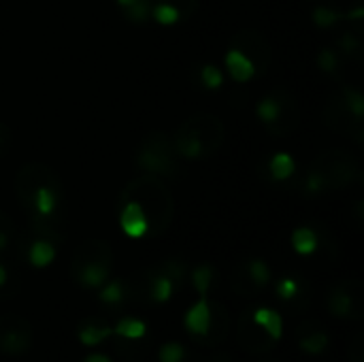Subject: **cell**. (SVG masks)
I'll return each mask as SVG.
<instances>
[{
  "label": "cell",
  "instance_id": "484cf974",
  "mask_svg": "<svg viewBox=\"0 0 364 362\" xmlns=\"http://www.w3.org/2000/svg\"><path fill=\"white\" fill-rule=\"evenodd\" d=\"M198 77H200V83L207 90H220L222 83H224V73L218 66H213V64H205L200 68V75Z\"/></svg>",
  "mask_w": 364,
  "mask_h": 362
},
{
  "label": "cell",
  "instance_id": "f1b7e54d",
  "mask_svg": "<svg viewBox=\"0 0 364 362\" xmlns=\"http://www.w3.org/2000/svg\"><path fill=\"white\" fill-rule=\"evenodd\" d=\"M339 19H341V15H339L335 9L326 6V4H320V6L314 9V23L320 26V28H331V26H335Z\"/></svg>",
  "mask_w": 364,
  "mask_h": 362
},
{
  "label": "cell",
  "instance_id": "3957f363",
  "mask_svg": "<svg viewBox=\"0 0 364 362\" xmlns=\"http://www.w3.org/2000/svg\"><path fill=\"white\" fill-rule=\"evenodd\" d=\"M124 201H136L149 220V233H164L173 220L175 207L173 196L156 175H143L128 183L124 190Z\"/></svg>",
  "mask_w": 364,
  "mask_h": 362
},
{
  "label": "cell",
  "instance_id": "d6a6232c",
  "mask_svg": "<svg viewBox=\"0 0 364 362\" xmlns=\"http://www.w3.org/2000/svg\"><path fill=\"white\" fill-rule=\"evenodd\" d=\"M318 66L324 70V73H337L339 68V58L333 49H322L320 55H318Z\"/></svg>",
  "mask_w": 364,
  "mask_h": 362
},
{
  "label": "cell",
  "instance_id": "cb8c5ba5",
  "mask_svg": "<svg viewBox=\"0 0 364 362\" xmlns=\"http://www.w3.org/2000/svg\"><path fill=\"white\" fill-rule=\"evenodd\" d=\"M151 17H154L158 23H162V26H173V23L181 21L179 11H177L175 6H171L168 2H160V0H156V2L151 4Z\"/></svg>",
  "mask_w": 364,
  "mask_h": 362
},
{
  "label": "cell",
  "instance_id": "f546056e",
  "mask_svg": "<svg viewBox=\"0 0 364 362\" xmlns=\"http://www.w3.org/2000/svg\"><path fill=\"white\" fill-rule=\"evenodd\" d=\"M151 4L154 2H149V0H136L130 9L124 11V15L134 23H143L151 17Z\"/></svg>",
  "mask_w": 364,
  "mask_h": 362
},
{
  "label": "cell",
  "instance_id": "e575fe53",
  "mask_svg": "<svg viewBox=\"0 0 364 362\" xmlns=\"http://www.w3.org/2000/svg\"><path fill=\"white\" fill-rule=\"evenodd\" d=\"M160 2H168L171 6H175L179 11L181 19H188L198 6V0H160Z\"/></svg>",
  "mask_w": 364,
  "mask_h": 362
},
{
  "label": "cell",
  "instance_id": "7c38bea8",
  "mask_svg": "<svg viewBox=\"0 0 364 362\" xmlns=\"http://www.w3.org/2000/svg\"><path fill=\"white\" fill-rule=\"evenodd\" d=\"M209 312H211V318H209V329L207 333L200 337L205 344L209 346H218L226 339V333H228V316H226V309L218 303H209Z\"/></svg>",
  "mask_w": 364,
  "mask_h": 362
},
{
  "label": "cell",
  "instance_id": "ab89813d",
  "mask_svg": "<svg viewBox=\"0 0 364 362\" xmlns=\"http://www.w3.org/2000/svg\"><path fill=\"white\" fill-rule=\"evenodd\" d=\"M134 2H136V0H117V4H119V6H122L124 11H126V9H130V6H132Z\"/></svg>",
  "mask_w": 364,
  "mask_h": 362
},
{
  "label": "cell",
  "instance_id": "8992f818",
  "mask_svg": "<svg viewBox=\"0 0 364 362\" xmlns=\"http://www.w3.org/2000/svg\"><path fill=\"white\" fill-rule=\"evenodd\" d=\"M311 166H316V169L322 173V177H324L328 190H331V188H333V190H339V188H343L346 183H350L352 177L358 175V164H356V160H354L350 154H346V151H326V154H322Z\"/></svg>",
  "mask_w": 364,
  "mask_h": 362
},
{
  "label": "cell",
  "instance_id": "ba28073f",
  "mask_svg": "<svg viewBox=\"0 0 364 362\" xmlns=\"http://www.w3.org/2000/svg\"><path fill=\"white\" fill-rule=\"evenodd\" d=\"M232 47L243 51L256 66V73H264L271 64V45L267 43L264 34L256 30H245L235 36Z\"/></svg>",
  "mask_w": 364,
  "mask_h": 362
},
{
  "label": "cell",
  "instance_id": "7402d4cb",
  "mask_svg": "<svg viewBox=\"0 0 364 362\" xmlns=\"http://www.w3.org/2000/svg\"><path fill=\"white\" fill-rule=\"evenodd\" d=\"M113 333H115L119 339H128V341H132V339H141V337H145L147 326H145V322H141V320L124 318L122 322H117V326L113 329Z\"/></svg>",
  "mask_w": 364,
  "mask_h": 362
},
{
  "label": "cell",
  "instance_id": "4dcf8cb0",
  "mask_svg": "<svg viewBox=\"0 0 364 362\" xmlns=\"http://www.w3.org/2000/svg\"><path fill=\"white\" fill-rule=\"evenodd\" d=\"M158 271L162 275H166L173 282V286H179L183 282V277H186V262H181V260H168L162 267H158Z\"/></svg>",
  "mask_w": 364,
  "mask_h": 362
},
{
  "label": "cell",
  "instance_id": "6da1fadb",
  "mask_svg": "<svg viewBox=\"0 0 364 362\" xmlns=\"http://www.w3.org/2000/svg\"><path fill=\"white\" fill-rule=\"evenodd\" d=\"M15 192L30 218L36 237H45L53 243L62 241V233L58 230L62 188L55 171L38 162L21 166L15 177Z\"/></svg>",
  "mask_w": 364,
  "mask_h": 362
},
{
  "label": "cell",
  "instance_id": "74e56055",
  "mask_svg": "<svg viewBox=\"0 0 364 362\" xmlns=\"http://www.w3.org/2000/svg\"><path fill=\"white\" fill-rule=\"evenodd\" d=\"M85 362H111L107 356H102V354H92V356H87Z\"/></svg>",
  "mask_w": 364,
  "mask_h": 362
},
{
  "label": "cell",
  "instance_id": "836d02e7",
  "mask_svg": "<svg viewBox=\"0 0 364 362\" xmlns=\"http://www.w3.org/2000/svg\"><path fill=\"white\" fill-rule=\"evenodd\" d=\"M348 356L352 358V362H364V344L360 333H356L348 344Z\"/></svg>",
  "mask_w": 364,
  "mask_h": 362
},
{
  "label": "cell",
  "instance_id": "8fae6325",
  "mask_svg": "<svg viewBox=\"0 0 364 362\" xmlns=\"http://www.w3.org/2000/svg\"><path fill=\"white\" fill-rule=\"evenodd\" d=\"M239 335H241V344L252 352V354H264L271 352L275 348V339L262 329L258 326L252 318H243L239 324Z\"/></svg>",
  "mask_w": 364,
  "mask_h": 362
},
{
  "label": "cell",
  "instance_id": "9c48e42d",
  "mask_svg": "<svg viewBox=\"0 0 364 362\" xmlns=\"http://www.w3.org/2000/svg\"><path fill=\"white\" fill-rule=\"evenodd\" d=\"M328 312L341 320H358L363 316V303H360V288L356 292L350 290V286L339 284L328 292Z\"/></svg>",
  "mask_w": 364,
  "mask_h": 362
},
{
  "label": "cell",
  "instance_id": "d590c367",
  "mask_svg": "<svg viewBox=\"0 0 364 362\" xmlns=\"http://www.w3.org/2000/svg\"><path fill=\"white\" fill-rule=\"evenodd\" d=\"M339 45H341L343 53H350V55H356L358 49H360V41H358L356 34H346V36L339 41Z\"/></svg>",
  "mask_w": 364,
  "mask_h": 362
},
{
  "label": "cell",
  "instance_id": "d4e9b609",
  "mask_svg": "<svg viewBox=\"0 0 364 362\" xmlns=\"http://www.w3.org/2000/svg\"><path fill=\"white\" fill-rule=\"evenodd\" d=\"M213 267L211 265H200L192 271V286L194 290L200 294V297H207L209 288H211V282H213Z\"/></svg>",
  "mask_w": 364,
  "mask_h": 362
},
{
  "label": "cell",
  "instance_id": "277c9868",
  "mask_svg": "<svg viewBox=\"0 0 364 362\" xmlns=\"http://www.w3.org/2000/svg\"><path fill=\"white\" fill-rule=\"evenodd\" d=\"M111 273V247L100 241H85L73 258V275L83 288H98Z\"/></svg>",
  "mask_w": 364,
  "mask_h": 362
},
{
  "label": "cell",
  "instance_id": "ffe728a7",
  "mask_svg": "<svg viewBox=\"0 0 364 362\" xmlns=\"http://www.w3.org/2000/svg\"><path fill=\"white\" fill-rule=\"evenodd\" d=\"M252 320L258 324V326H262L275 341L282 337V333H284V322H282V316L277 314V312H273V309H269V307H262V309H256L254 312V316H252Z\"/></svg>",
  "mask_w": 364,
  "mask_h": 362
},
{
  "label": "cell",
  "instance_id": "4316f807",
  "mask_svg": "<svg viewBox=\"0 0 364 362\" xmlns=\"http://www.w3.org/2000/svg\"><path fill=\"white\" fill-rule=\"evenodd\" d=\"M124 294H126L124 284H122L119 280H113V282H109V284L102 288L100 301H102L105 305H119V303L124 301Z\"/></svg>",
  "mask_w": 364,
  "mask_h": 362
},
{
  "label": "cell",
  "instance_id": "ac0fdd59",
  "mask_svg": "<svg viewBox=\"0 0 364 362\" xmlns=\"http://www.w3.org/2000/svg\"><path fill=\"white\" fill-rule=\"evenodd\" d=\"M296 171V162L288 151H277L271 160H269V173L275 181H286L294 175Z\"/></svg>",
  "mask_w": 364,
  "mask_h": 362
},
{
  "label": "cell",
  "instance_id": "52a82bcc",
  "mask_svg": "<svg viewBox=\"0 0 364 362\" xmlns=\"http://www.w3.org/2000/svg\"><path fill=\"white\" fill-rule=\"evenodd\" d=\"M32 346V326L19 316H0V352L6 356H21Z\"/></svg>",
  "mask_w": 364,
  "mask_h": 362
},
{
  "label": "cell",
  "instance_id": "5b68a950",
  "mask_svg": "<svg viewBox=\"0 0 364 362\" xmlns=\"http://www.w3.org/2000/svg\"><path fill=\"white\" fill-rule=\"evenodd\" d=\"M175 147L171 145L168 137L164 132H154L149 134L139 154H136V164L139 169L147 171V175H173L175 173Z\"/></svg>",
  "mask_w": 364,
  "mask_h": 362
},
{
  "label": "cell",
  "instance_id": "d6986e66",
  "mask_svg": "<svg viewBox=\"0 0 364 362\" xmlns=\"http://www.w3.org/2000/svg\"><path fill=\"white\" fill-rule=\"evenodd\" d=\"M320 245L318 233L309 226H301L292 233V247L296 250V254L301 256H311Z\"/></svg>",
  "mask_w": 364,
  "mask_h": 362
},
{
  "label": "cell",
  "instance_id": "603a6c76",
  "mask_svg": "<svg viewBox=\"0 0 364 362\" xmlns=\"http://www.w3.org/2000/svg\"><path fill=\"white\" fill-rule=\"evenodd\" d=\"M109 335H113V329L100 326V324H96V322L85 324V326L79 329V341H81L83 346H98V344L105 341Z\"/></svg>",
  "mask_w": 364,
  "mask_h": 362
},
{
  "label": "cell",
  "instance_id": "1f68e13d",
  "mask_svg": "<svg viewBox=\"0 0 364 362\" xmlns=\"http://www.w3.org/2000/svg\"><path fill=\"white\" fill-rule=\"evenodd\" d=\"M183 356H186V350H183V346H179V344H166V346H162L160 352H158L160 362H181L183 361Z\"/></svg>",
  "mask_w": 364,
  "mask_h": 362
},
{
  "label": "cell",
  "instance_id": "60d3db41",
  "mask_svg": "<svg viewBox=\"0 0 364 362\" xmlns=\"http://www.w3.org/2000/svg\"><path fill=\"white\" fill-rule=\"evenodd\" d=\"M4 282H6V271H4V269L0 267V286H2Z\"/></svg>",
  "mask_w": 364,
  "mask_h": 362
},
{
  "label": "cell",
  "instance_id": "5bb4252c",
  "mask_svg": "<svg viewBox=\"0 0 364 362\" xmlns=\"http://www.w3.org/2000/svg\"><path fill=\"white\" fill-rule=\"evenodd\" d=\"M296 335H299V348L305 354H322L328 346V335L322 329H316L314 324H303Z\"/></svg>",
  "mask_w": 364,
  "mask_h": 362
},
{
  "label": "cell",
  "instance_id": "9a60e30c",
  "mask_svg": "<svg viewBox=\"0 0 364 362\" xmlns=\"http://www.w3.org/2000/svg\"><path fill=\"white\" fill-rule=\"evenodd\" d=\"M209 318H211L209 301H207V297H200V301L194 307H190V312L186 314V326L192 335L203 337L209 329Z\"/></svg>",
  "mask_w": 364,
  "mask_h": 362
},
{
  "label": "cell",
  "instance_id": "44dd1931",
  "mask_svg": "<svg viewBox=\"0 0 364 362\" xmlns=\"http://www.w3.org/2000/svg\"><path fill=\"white\" fill-rule=\"evenodd\" d=\"M245 273H247V277H250V282L254 284L256 290H262L271 282V269H269V265L264 260H258V258L250 260L245 265Z\"/></svg>",
  "mask_w": 364,
  "mask_h": 362
},
{
  "label": "cell",
  "instance_id": "4fadbf2b",
  "mask_svg": "<svg viewBox=\"0 0 364 362\" xmlns=\"http://www.w3.org/2000/svg\"><path fill=\"white\" fill-rule=\"evenodd\" d=\"M224 62H226V68H228L230 77H232L235 81H239V83H245V81H250V79L256 75L254 62H252L243 51H239V49H235V47L228 49Z\"/></svg>",
  "mask_w": 364,
  "mask_h": 362
},
{
  "label": "cell",
  "instance_id": "f35d334b",
  "mask_svg": "<svg viewBox=\"0 0 364 362\" xmlns=\"http://www.w3.org/2000/svg\"><path fill=\"white\" fill-rule=\"evenodd\" d=\"M209 362H232V361H230V356H226V354H213Z\"/></svg>",
  "mask_w": 364,
  "mask_h": 362
},
{
  "label": "cell",
  "instance_id": "e0dca14e",
  "mask_svg": "<svg viewBox=\"0 0 364 362\" xmlns=\"http://www.w3.org/2000/svg\"><path fill=\"white\" fill-rule=\"evenodd\" d=\"M53 258H55V243L49 241V239H45V237H36V239L32 241L30 250H28V260H30V265H34V267L41 269V267L51 265Z\"/></svg>",
  "mask_w": 364,
  "mask_h": 362
},
{
  "label": "cell",
  "instance_id": "30bf717a",
  "mask_svg": "<svg viewBox=\"0 0 364 362\" xmlns=\"http://www.w3.org/2000/svg\"><path fill=\"white\" fill-rule=\"evenodd\" d=\"M119 226L126 237L143 239L149 233V220L136 201H124L119 211Z\"/></svg>",
  "mask_w": 364,
  "mask_h": 362
},
{
  "label": "cell",
  "instance_id": "7a4b0ae2",
  "mask_svg": "<svg viewBox=\"0 0 364 362\" xmlns=\"http://www.w3.org/2000/svg\"><path fill=\"white\" fill-rule=\"evenodd\" d=\"M224 141V124L215 115H194L175 132V154L186 160H200L215 154Z\"/></svg>",
  "mask_w": 364,
  "mask_h": 362
},
{
  "label": "cell",
  "instance_id": "8d00e7d4",
  "mask_svg": "<svg viewBox=\"0 0 364 362\" xmlns=\"http://www.w3.org/2000/svg\"><path fill=\"white\" fill-rule=\"evenodd\" d=\"M9 230H11V220L4 213H0V250H4L9 243Z\"/></svg>",
  "mask_w": 364,
  "mask_h": 362
},
{
  "label": "cell",
  "instance_id": "83f0119b",
  "mask_svg": "<svg viewBox=\"0 0 364 362\" xmlns=\"http://www.w3.org/2000/svg\"><path fill=\"white\" fill-rule=\"evenodd\" d=\"M277 297L286 303H292L299 294H301V284L296 277H284L277 282Z\"/></svg>",
  "mask_w": 364,
  "mask_h": 362
},
{
  "label": "cell",
  "instance_id": "2e32d148",
  "mask_svg": "<svg viewBox=\"0 0 364 362\" xmlns=\"http://www.w3.org/2000/svg\"><path fill=\"white\" fill-rule=\"evenodd\" d=\"M145 280H147V297L154 303H166L173 297V290H175L173 282L166 275H162L158 269L156 271H149L145 275Z\"/></svg>",
  "mask_w": 364,
  "mask_h": 362
}]
</instances>
